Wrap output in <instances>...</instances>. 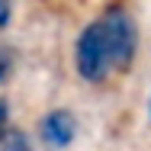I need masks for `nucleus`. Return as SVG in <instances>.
<instances>
[{
	"mask_svg": "<svg viewBox=\"0 0 151 151\" xmlns=\"http://www.w3.org/2000/svg\"><path fill=\"white\" fill-rule=\"evenodd\" d=\"M39 135H42V142L48 148H68L74 142V135H77V119L68 109H52L39 125Z\"/></svg>",
	"mask_w": 151,
	"mask_h": 151,
	"instance_id": "nucleus-3",
	"label": "nucleus"
},
{
	"mask_svg": "<svg viewBox=\"0 0 151 151\" xmlns=\"http://www.w3.org/2000/svg\"><path fill=\"white\" fill-rule=\"evenodd\" d=\"M13 52L6 48V45H0V84L3 81H10V74H13Z\"/></svg>",
	"mask_w": 151,
	"mask_h": 151,
	"instance_id": "nucleus-5",
	"label": "nucleus"
},
{
	"mask_svg": "<svg viewBox=\"0 0 151 151\" xmlns=\"http://www.w3.org/2000/svg\"><path fill=\"white\" fill-rule=\"evenodd\" d=\"M10 13H13V0H0V29L10 26Z\"/></svg>",
	"mask_w": 151,
	"mask_h": 151,
	"instance_id": "nucleus-6",
	"label": "nucleus"
},
{
	"mask_svg": "<svg viewBox=\"0 0 151 151\" xmlns=\"http://www.w3.org/2000/svg\"><path fill=\"white\" fill-rule=\"evenodd\" d=\"M100 26H103V35H106V45H109V61H113V68L116 71H125L132 58H135V23H132V16L119 10V6H113V10H106V16L100 19Z\"/></svg>",
	"mask_w": 151,
	"mask_h": 151,
	"instance_id": "nucleus-2",
	"label": "nucleus"
},
{
	"mask_svg": "<svg viewBox=\"0 0 151 151\" xmlns=\"http://www.w3.org/2000/svg\"><path fill=\"white\" fill-rule=\"evenodd\" d=\"M6 119H10V106H6V100H0V135L6 132Z\"/></svg>",
	"mask_w": 151,
	"mask_h": 151,
	"instance_id": "nucleus-7",
	"label": "nucleus"
},
{
	"mask_svg": "<svg viewBox=\"0 0 151 151\" xmlns=\"http://www.w3.org/2000/svg\"><path fill=\"white\" fill-rule=\"evenodd\" d=\"M74 64H77V74L84 81H103L106 71H109V45H106V35L100 23H90L87 29L77 35V45H74Z\"/></svg>",
	"mask_w": 151,
	"mask_h": 151,
	"instance_id": "nucleus-1",
	"label": "nucleus"
},
{
	"mask_svg": "<svg viewBox=\"0 0 151 151\" xmlns=\"http://www.w3.org/2000/svg\"><path fill=\"white\" fill-rule=\"evenodd\" d=\"M0 151H32V142L23 129H6L0 135Z\"/></svg>",
	"mask_w": 151,
	"mask_h": 151,
	"instance_id": "nucleus-4",
	"label": "nucleus"
}]
</instances>
